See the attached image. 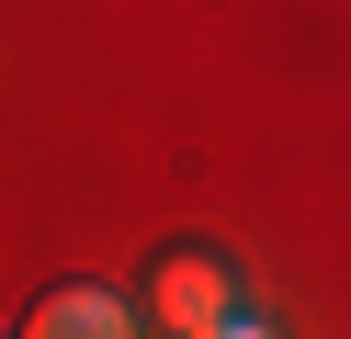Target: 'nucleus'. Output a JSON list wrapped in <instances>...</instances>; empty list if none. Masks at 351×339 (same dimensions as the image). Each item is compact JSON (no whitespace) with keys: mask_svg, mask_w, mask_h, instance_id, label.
<instances>
[{"mask_svg":"<svg viewBox=\"0 0 351 339\" xmlns=\"http://www.w3.org/2000/svg\"><path fill=\"white\" fill-rule=\"evenodd\" d=\"M136 316L170 328V339H261L272 328V316L250 305V283H238L227 249H159L147 283H136Z\"/></svg>","mask_w":351,"mask_h":339,"instance_id":"obj_1","label":"nucleus"},{"mask_svg":"<svg viewBox=\"0 0 351 339\" xmlns=\"http://www.w3.org/2000/svg\"><path fill=\"white\" fill-rule=\"evenodd\" d=\"M12 328H23V339H125V328H147V316L125 305L114 283H46Z\"/></svg>","mask_w":351,"mask_h":339,"instance_id":"obj_2","label":"nucleus"}]
</instances>
